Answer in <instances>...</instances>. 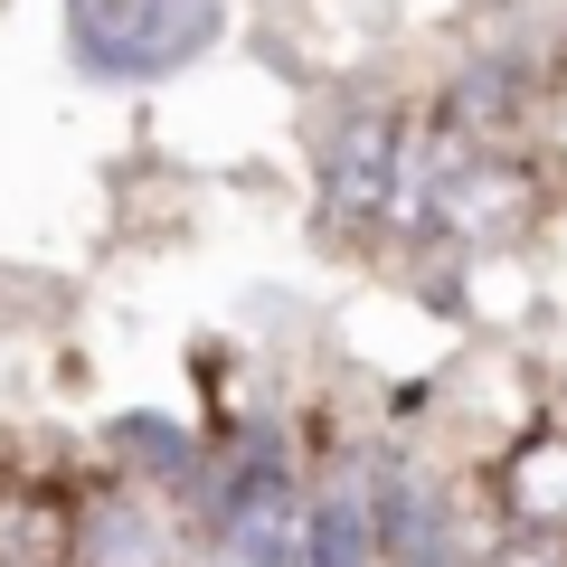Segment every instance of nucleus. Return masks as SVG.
Wrapping results in <instances>:
<instances>
[{
  "mask_svg": "<svg viewBox=\"0 0 567 567\" xmlns=\"http://www.w3.org/2000/svg\"><path fill=\"white\" fill-rule=\"evenodd\" d=\"M227 29V0H66V58L95 85H162L199 66Z\"/></svg>",
  "mask_w": 567,
  "mask_h": 567,
  "instance_id": "obj_1",
  "label": "nucleus"
},
{
  "mask_svg": "<svg viewBox=\"0 0 567 567\" xmlns=\"http://www.w3.org/2000/svg\"><path fill=\"white\" fill-rule=\"evenodd\" d=\"M398 162H406V114L379 95L341 104L322 133V208L341 227H379L388 218V189H398Z\"/></svg>",
  "mask_w": 567,
  "mask_h": 567,
  "instance_id": "obj_2",
  "label": "nucleus"
},
{
  "mask_svg": "<svg viewBox=\"0 0 567 567\" xmlns=\"http://www.w3.org/2000/svg\"><path fill=\"white\" fill-rule=\"evenodd\" d=\"M66 567H171V520L142 483H104L76 511V548Z\"/></svg>",
  "mask_w": 567,
  "mask_h": 567,
  "instance_id": "obj_3",
  "label": "nucleus"
},
{
  "mask_svg": "<svg viewBox=\"0 0 567 567\" xmlns=\"http://www.w3.org/2000/svg\"><path fill=\"white\" fill-rule=\"evenodd\" d=\"M502 511L529 529V539H558L567 529V425L529 435V445L502 464Z\"/></svg>",
  "mask_w": 567,
  "mask_h": 567,
  "instance_id": "obj_4",
  "label": "nucleus"
},
{
  "mask_svg": "<svg viewBox=\"0 0 567 567\" xmlns=\"http://www.w3.org/2000/svg\"><path fill=\"white\" fill-rule=\"evenodd\" d=\"M76 511L48 483H0V567H66Z\"/></svg>",
  "mask_w": 567,
  "mask_h": 567,
  "instance_id": "obj_5",
  "label": "nucleus"
},
{
  "mask_svg": "<svg viewBox=\"0 0 567 567\" xmlns=\"http://www.w3.org/2000/svg\"><path fill=\"white\" fill-rule=\"evenodd\" d=\"M492 567H567V548L558 539H520V548H502Z\"/></svg>",
  "mask_w": 567,
  "mask_h": 567,
  "instance_id": "obj_6",
  "label": "nucleus"
}]
</instances>
